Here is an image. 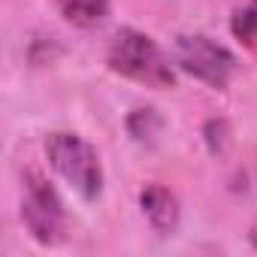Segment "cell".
<instances>
[{"label": "cell", "instance_id": "1", "mask_svg": "<svg viewBox=\"0 0 257 257\" xmlns=\"http://www.w3.org/2000/svg\"><path fill=\"white\" fill-rule=\"evenodd\" d=\"M106 67L127 79L155 91L176 85V64L164 55V49L137 28H121L106 46Z\"/></svg>", "mask_w": 257, "mask_h": 257}, {"label": "cell", "instance_id": "2", "mask_svg": "<svg viewBox=\"0 0 257 257\" xmlns=\"http://www.w3.org/2000/svg\"><path fill=\"white\" fill-rule=\"evenodd\" d=\"M46 158L49 167L82 197V200H97L103 194V164L97 149L70 131H55L46 137Z\"/></svg>", "mask_w": 257, "mask_h": 257}, {"label": "cell", "instance_id": "3", "mask_svg": "<svg viewBox=\"0 0 257 257\" xmlns=\"http://www.w3.org/2000/svg\"><path fill=\"white\" fill-rule=\"evenodd\" d=\"M22 224L40 245H58L67 236V206L55 185L34 170L22 176Z\"/></svg>", "mask_w": 257, "mask_h": 257}, {"label": "cell", "instance_id": "4", "mask_svg": "<svg viewBox=\"0 0 257 257\" xmlns=\"http://www.w3.org/2000/svg\"><path fill=\"white\" fill-rule=\"evenodd\" d=\"M173 64L176 70L188 73L191 79L215 88V91H227L233 76H236V55L221 46L218 40L206 37V34H182L173 43Z\"/></svg>", "mask_w": 257, "mask_h": 257}, {"label": "cell", "instance_id": "5", "mask_svg": "<svg viewBox=\"0 0 257 257\" xmlns=\"http://www.w3.org/2000/svg\"><path fill=\"white\" fill-rule=\"evenodd\" d=\"M140 209H143L146 221L152 224V230L158 236H173L179 221H182L179 197L161 182H152V185H146L140 191Z\"/></svg>", "mask_w": 257, "mask_h": 257}, {"label": "cell", "instance_id": "6", "mask_svg": "<svg viewBox=\"0 0 257 257\" xmlns=\"http://www.w3.org/2000/svg\"><path fill=\"white\" fill-rule=\"evenodd\" d=\"M55 4H58L61 16L82 31L103 25L109 16V0H55Z\"/></svg>", "mask_w": 257, "mask_h": 257}, {"label": "cell", "instance_id": "7", "mask_svg": "<svg viewBox=\"0 0 257 257\" xmlns=\"http://www.w3.org/2000/svg\"><path fill=\"white\" fill-rule=\"evenodd\" d=\"M230 34L245 49H257V0H245L242 7L233 10V16H230Z\"/></svg>", "mask_w": 257, "mask_h": 257}, {"label": "cell", "instance_id": "8", "mask_svg": "<svg viewBox=\"0 0 257 257\" xmlns=\"http://www.w3.org/2000/svg\"><path fill=\"white\" fill-rule=\"evenodd\" d=\"M161 127H164V121H161L158 109H152V106H140V109H134L127 115V131H131V137L137 143H143V146L158 140Z\"/></svg>", "mask_w": 257, "mask_h": 257}, {"label": "cell", "instance_id": "9", "mask_svg": "<svg viewBox=\"0 0 257 257\" xmlns=\"http://www.w3.org/2000/svg\"><path fill=\"white\" fill-rule=\"evenodd\" d=\"M248 242H251V245H254V248H257V224H254V227H251V230H248Z\"/></svg>", "mask_w": 257, "mask_h": 257}]
</instances>
